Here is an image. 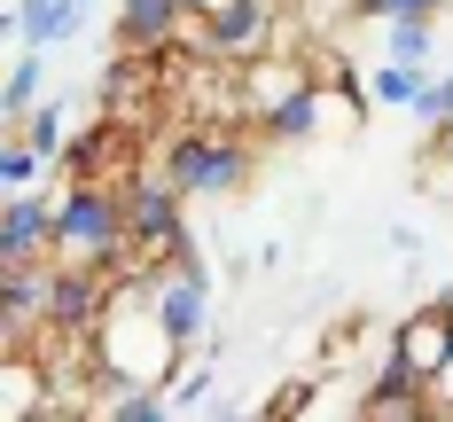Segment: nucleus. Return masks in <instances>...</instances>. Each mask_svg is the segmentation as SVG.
<instances>
[{"instance_id": "obj_8", "label": "nucleus", "mask_w": 453, "mask_h": 422, "mask_svg": "<svg viewBox=\"0 0 453 422\" xmlns=\"http://www.w3.org/2000/svg\"><path fill=\"white\" fill-rule=\"evenodd\" d=\"M47 281H55V258H24V266H0V344H32L47 321Z\"/></svg>"}, {"instance_id": "obj_1", "label": "nucleus", "mask_w": 453, "mask_h": 422, "mask_svg": "<svg viewBox=\"0 0 453 422\" xmlns=\"http://www.w3.org/2000/svg\"><path fill=\"white\" fill-rule=\"evenodd\" d=\"M55 258L71 266H126L134 258V219H126V188L110 180H71L63 211H55Z\"/></svg>"}, {"instance_id": "obj_12", "label": "nucleus", "mask_w": 453, "mask_h": 422, "mask_svg": "<svg viewBox=\"0 0 453 422\" xmlns=\"http://www.w3.org/2000/svg\"><path fill=\"white\" fill-rule=\"evenodd\" d=\"M391 352L407 360L422 383H438V368H446V352H453V321H446V305H414L407 321L391 328Z\"/></svg>"}, {"instance_id": "obj_25", "label": "nucleus", "mask_w": 453, "mask_h": 422, "mask_svg": "<svg viewBox=\"0 0 453 422\" xmlns=\"http://www.w3.org/2000/svg\"><path fill=\"white\" fill-rule=\"evenodd\" d=\"M446 203H453V188H446Z\"/></svg>"}, {"instance_id": "obj_24", "label": "nucleus", "mask_w": 453, "mask_h": 422, "mask_svg": "<svg viewBox=\"0 0 453 422\" xmlns=\"http://www.w3.org/2000/svg\"><path fill=\"white\" fill-rule=\"evenodd\" d=\"M281 8H297V0H281Z\"/></svg>"}, {"instance_id": "obj_10", "label": "nucleus", "mask_w": 453, "mask_h": 422, "mask_svg": "<svg viewBox=\"0 0 453 422\" xmlns=\"http://www.w3.org/2000/svg\"><path fill=\"white\" fill-rule=\"evenodd\" d=\"M360 415H383V422H422V415H438L430 407V383L399 360V352H383L375 368H367L360 383Z\"/></svg>"}, {"instance_id": "obj_11", "label": "nucleus", "mask_w": 453, "mask_h": 422, "mask_svg": "<svg viewBox=\"0 0 453 422\" xmlns=\"http://www.w3.org/2000/svg\"><path fill=\"white\" fill-rule=\"evenodd\" d=\"M94 0H8V16H0V32L16 47H63L79 24H87Z\"/></svg>"}, {"instance_id": "obj_7", "label": "nucleus", "mask_w": 453, "mask_h": 422, "mask_svg": "<svg viewBox=\"0 0 453 422\" xmlns=\"http://www.w3.org/2000/svg\"><path fill=\"white\" fill-rule=\"evenodd\" d=\"M55 211L63 196H0V266H24V258H55Z\"/></svg>"}, {"instance_id": "obj_23", "label": "nucleus", "mask_w": 453, "mask_h": 422, "mask_svg": "<svg viewBox=\"0 0 453 422\" xmlns=\"http://www.w3.org/2000/svg\"><path fill=\"white\" fill-rule=\"evenodd\" d=\"M430 149H438V157H446V165H453V126H446V134H438V141H430Z\"/></svg>"}, {"instance_id": "obj_2", "label": "nucleus", "mask_w": 453, "mask_h": 422, "mask_svg": "<svg viewBox=\"0 0 453 422\" xmlns=\"http://www.w3.org/2000/svg\"><path fill=\"white\" fill-rule=\"evenodd\" d=\"M165 173L188 196H234V188L250 180V141L211 126V118H196V126H180V134L165 141Z\"/></svg>"}, {"instance_id": "obj_6", "label": "nucleus", "mask_w": 453, "mask_h": 422, "mask_svg": "<svg viewBox=\"0 0 453 422\" xmlns=\"http://www.w3.org/2000/svg\"><path fill=\"white\" fill-rule=\"evenodd\" d=\"M313 87V63L305 55H281V47H266V55H250V63H234V94H242V126H266L281 102H297V94Z\"/></svg>"}, {"instance_id": "obj_9", "label": "nucleus", "mask_w": 453, "mask_h": 422, "mask_svg": "<svg viewBox=\"0 0 453 422\" xmlns=\"http://www.w3.org/2000/svg\"><path fill=\"white\" fill-rule=\"evenodd\" d=\"M188 32H196V0H118V32H110V47L173 55Z\"/></svg>"}, {"instance_id": "obj_15", "label": "nucleus", "mask_w": 453, "mask_h": 422, "mask_svg": "<svg viewBox=\"0 0 453 422\" xmlns=\"http://www.w3.org/2000/svg\"><path fill=\"white\" fill-rule=\"evenodd\" d=\"M422 63H399V55H383L375 71H367V102H383V110H414V94H422Z\"/></svg>"}, {"instance_id": "obj_18", "label": "nucleus", "mask_w": 453, "mask_h": 422, "mask_svg": "<svg viewBox=\"0 0 453 422\" xmlns=\"http://www.w3.org/2000/svg\"><path fill=\"white\" fill-rule=\"evenodd\" d=\"M414 126H422L430 141L453 126V71H430V79H422V94H414Z\"/></svg>"}, {"instance_id": "obj_13", "label": "nucleus", "mask_w": 453, "mask_h": 422, "mask_svg": "<svg viewBox=\"0 0 453 422\" xmlns=\"http://www.w3.org/2000/svg\"><path fill=\"white\" fill-rule=\"evenodd\" d=\"M47 94V47H16L8 55V79H0V134H16Z\"/></svg>"}, {"instance_id": "obj_17", "label": "nucleus", "mask_w": 453, "mask_h": 422, "mask_svg": "<svg viewBox=\"0 0 453 422\" xmlns=\"http://www.w3.org/2000/svg\"><path fill=\"white\" fill-rule=\"evenodd\" d=\"M16 134H32V149H47V157L63 165V149L79 141V134H71V102H63V94H40V110H32Z\"/></svg>"}, {"instance_id": "obj_19", "label": "nucleus", "mask_w": 453, "mask_h": 422, "mask_svg": "<svg viewBox=\"0 0 453 422\" xmlns=\"http://www.w3.org/2000/svg\"><path fill=\"white\" fill-rule=\"evenodd\" d=\"M391 32V47L383 55H399V63H422L430 71V40H438V16H399V24H383Z\"/></svg>"}, {"instance_id": "obj_21", "label": "nucleus", "mask_w": 453, "mask_h": 422, "mask_svg": "<svg viewBox=\"0 0 453 422\" xmlns=\"http://www.w3.org/2000/svg\"><path fill=\"white\" fill-rule=\"evenodd\" d=\"M446 0H360L352 16H367V24H399V16H438Z\"/></svg>"}, {"instance_id": "obj_16", "label": "nucleus", "mask_w": 453, "mask_h": 422, "mask_svg": "<svg viewBox=\"0 0 453 422\" xmlns=\"http://www.w3.org/2000/svg\"><path fill=\"white\" fill-rule=\"evenodd\" d=\"M55 165L47 149H32V134H8L0 141V196H24V188H40V173Z\"/></svg>"}, {"instance_id": "obj_4", "label": "nucleus", "mask_w": 453, "mask_h": 422, "mask_svg": "<svg viewBox=\"0 0 453 422\" xmlns=\"http://www.w3.org/2000/svg\"><path fill=\"white\" fill-rule=\"evenodd\" d=\"M149 305H157V321L173 328V344H180V352H203V344H211V274H203V258H196V250H180V258H165V266H157Z\"/></svg>"}, {"instance_id": "obj_5", "label": "nucleus", "mask_w": 453, "mask_h": 422, "mask_svg": "<svg viewBox=\"0 0 453 422\" xmlns=\"http://www.w3.org/2000/svg\"><path fill=\"white\" fill-rule=\"evenodd\" d=\"M281 16H289L281 0H211L203 8V55L226 63V71L250 63V55H266L273 32H281Z\"/></svg>"}, {"instance_id": "obj_22", "label": "nucleus", "mask_w": 453, "mask_h": 422, "mask_svg": "<svg viewBox=\"0 0 453 422\" xmlns=\"http://www.w3.org/2000/svg\"><path fill=\"white\" fill-rule=\"evenodd\" d=\"M430 407H438V415H453V352H446V368H438V383H430Z\"/></svg>"}, {"instance_id": "obj_20", "label": "nucleus", "mask_w": 453, "mask_h": 422, "mask_svg": "<svg viewBox=\"0 0 453 422\" xmlns=\"http://www.w3.org/2000/svg\"><path fill=\"white\" fill-rule=\"evenodd\" d=\"M165 391H173V407H203V399H219V368H211V360H196V368L173 375Z\"/></svg>"}, {"instance_id": "obj_14", "label": "nucleus", "mask_w": 453, "mask_h": 422, "mask_svg": "<svg viewBox=\"0 0 453 422\" xmlns=\"http://www.w3.org/2000/svg\"><path fill=\"white\" fill-rule=\"evenodd\" d=\"M344 102H367V94H344ZM328 110H336V102H328L320 87H305L297 102H281L266 126H258V134H273V141H313L320 126H328Z\"/></svg>"}, {"instance_id": "obj_3", "label": "nucleus", "mask_w": 453, "mask_h": 422, "mask_svg": "<svg viewBox=\"0 0 453 422\" xmlns=\"http://www.w3.org/2000/svg\"><path fill=\"white\" fill-rule=\"evenodd\" d=\"M126 219H134V242H141V258H180L188 250V188L165 173V157L157 165H134L126 173Z\"/></svg>"}]
</instances>
